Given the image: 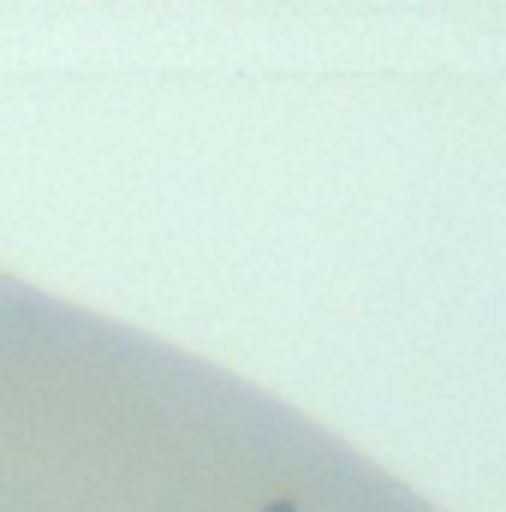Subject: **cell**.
<instances>
[{
  "label": "cell",
  "instance_id": "1",
  "mask_svg": "<svg viewBox=\"0 0 506 512\" xmlns=\"http://www.w3.org/2000/svg\"><path fill=\"white\" fill-rule=\"evenodd\" d=\"M262 512H292V501H274V507H262Z\"/></svg>",
  "mask_w": 506,
  "mask_h": 512
}]
</instances>
